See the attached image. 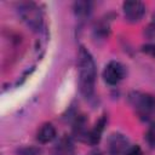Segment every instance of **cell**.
I'll use <instances>...</instances> for the list:
<instances>
[{
    "mask_svg": "<svg viewBox=\"0 0 155 155\" xmlns=\"http://www.w3.org/2000/svg\"><path fill=\"white\" fill-rule=\"evenodd\" d=\"M88 155H102V153H101L99 150H97V149H96V150H92Z\"/></svg>",
    "mask_w": 155,
    "mask_h": 155,
    "instance_id": "obj_18",
    "label": "cell"
},
{
    "mask_svg": "<svg viewBox=\"0 0 155 155\" xmlns=\"http://www.w3.org/2000/svg\"><path fill=\"white\" fill-rule=\"evenodd\" d=\"M130 103L143 119H148L150 114L155 111V98L148 93L132 92L130 94Z\"/></svg>",
    "mask_w": 155,
    "mask_h": 155,
    "instance_id": "obj_3",
    "label": "cell"
},
{
    "mask_svg": "<svg viewBox=\"0 0 155 155\" xmlns=\"http://www.w3.org/2000/svg\"><path fill=\"white\" fill-rule=\"evenodd\" d=\"M78 68H79V88L84 97L91 98L96 86V63L92 54L84 46L80 47L78 54Z\"/></svg>",
    "mask_w": 155,
    "mask_h": 155,
    "instance_id": "obj_1",
    "label": "cell"
},
{
    "mask_svg": "<svg viewBox=\"0 0 155 155\" xmlns=\"http://www.w3.org/2000/svg\"><path fill=\"white\" fill-rule=\"evenodd\" d=\"M130 145L128 138L122 133H111L107 139V151L109 155H124Z\"/></svg>",
    "mask_w": 155,
    "mask_h": 155,
    "instance_id": "obj_4",
    "label": "cell"
},
{
    "mask_svg": "<svg viewBox=\"0 0 155 155\" xmlns=\"http://www.w3.org/2000/svg\"><path fill=\"white\" fill-rule=\"evenodd\" d=\"M94 34H96L97 36H99V38H105V36H108V34H109V24H108V23H104V22L99 23V24L94 28Z\"/></svg>",
    "mask_w": 155,
    "mask_h": 155,
    "instance_id": "obj_13",
    "label": "cell"
},
{
    "mask_svg": "<svg viewBox=\"0 0 155 155\" xmlns=\"http://www.w3.org/2000/svg\"><path fill=\"white\" fill-rule=\"evenodd\" d=\"M122 10L125 18L132 23L139 22L145 13V6L140 1H125L122 4Z\"/></svg>",
    "mask_w": 155,
    "mask_h": 155,
    "instance_id": "obj_6",
    "label": "cell"
},
{
    "mask_svg": "<svg viewBox=\"0 0 155 155\" xmlns=\"http://www.w3.org/2000/svg\"><path fill=\"white\" fill-rule=\"evenodd\" d=\"M142 51L148 53V54H150V56H153V57H155V44H147V45H144L142 47Z\"/></svg>",
    "mask_w": 155,
    "mask_h": 155,
    "instance_id": "obj_16",
    "label": "cell"
},
{
    "mask_svg": "<svg viewBox=\"0 0 155 155\" xmlns=\"http://www.w3.org/2000/svg\"><path fill=\"white\" fill-rule=\"evenodd\" d=\"M147 35H148L149 38H154V36H155V13H154V16H153V22L150 23V25H149L148 29H147Z\"/></svg>",
    "mask_w": 155,
    "mask_h": 155,
    "instance_id": "obj_17",
    "label": "cell"
},
{
    "mask_svg": "<svg viewBox=\"0 0 155 155\" xmlns=\"http://www.w3.org/2000/svg\"><path fill=\"white\" fill-rule=\"evenodd\" d=\"M105 122H107V119H105V116L103 115V116L94 124V126L90 130V132H88V138H87V143H88V144H91V145L98 144V142L101 140L102 133H103V131H104Z\"/></svg>",
    "mask_w": 155,
    "mask_h": 155,
    "instance_id": "obj_8",
    "label": "cell"
},
{
    "mask_svg": "<svg viewBox=\"0 0 155 155\" xmlns=\"http://www.w3.org/2000/svg\"><path fill=\"white\" fill-rule=\"evenodd\" d=\"M73 151V143L69 137H63L56 144L53 149V155H70Z\"/></svg>",
    "mask_w": 155,
    "mask_h": 155,
    "instance_id": "obj_10",
    "label": "cell"
},
{
    "mask_svg": "<svg viewBox=\"0 0 155 155\" xmlns=\"http://www.w3.org/2000/svg\"><path fill=\"white\" fill-rule=\"evenodd\" d=\"M73 132L74 136L81 140V142H86L87 143V138H88V132L90 130L87 128V120L84 115H80L75 119L74 122V127H73Z\"/></svg>",
    "mask_w": 155,
    "mask_h": 155,
    "instance_id": "obj_7",
    "label": "cell"
},
{
    "mask_svg": "<svg viewBox=\"0 0 155 155\" xmlns=\"http://www.w3.org/2000/svg\"><path fill=\"white\" fill-rule=\"evenodd\" d=\"M124 155H142V150H140L139 145H137V144L136 145H130Z\"/></svg>",
    "mask_w": 155,
    "mask_h": 155,
    "instance_id": "obj_15",
    "label": "cell"
},
{
    "mask_svg": "<svg viewBox=\"0 0 155 155\" xmlns=\"http://www.w3.org/2000/svg\"><path fill=\"white\" fill-rule=\"evenodd\" d=\"M57 136V132H56V128L54 126L51 124V122H46L44 124L40 130L38 131V134H36V139L42 143V144H46V143H50L52 142Z\"/></svg>",
    "mask_w": 155,
    "mask_h": 155,
    "instance_id": "obj_9",
    "label": "cell"
},
{
    "mask_svg": "<svg viewBox=\"0 0 155 155\" xmlns=\"http://www.w3.org/2000/svg\"><path fill=\"white\" fill-rule=\"evenodd\" d=\"M73 8H74L76 17L86 18L91 13V2L90 1H75Z\"/></svg>",
    "mask_w": 155,
    "mask_h": 155,
    "instance_id": "obj_11",
    "label": "cell"
},
{
    "mask_svg": "<svg viewBox=\"0 0 155 155\" xmlns=\"http://www.w3.org/2000/svg\"><path fill=\"white\" fill-rule=\"evenodd\" d=\"M18 15L22 21L34 31H38L42 27V12L35 2H21L17 7Z\"/></svg>",
    "mask_w": 155,
    "mask_h": 155,
    "instance_id": "obj_2",
    "label": "cell"
},
{
    "mask_svg": "<svg viewBox=\"0 0 155 155\" xmlns=\"http://www.w3.org/2000/svg\"><path fill=\"white\" fill-rule=\"evenodd\" d=\"M125 76V68L120 62L110 61L104 70H103V79L108 85H117Z\"/></svg>",
    "mask_w": 155,
    "mask_h": 155,
    "instance_id": "obj_5",
    "label": "cell"
},
{
    "mask_svg": "<svg viewBox=\"0 0 155 155\" xmlns=\"http://www.w3.org/2000/svg\"><path fill=\"white\" fill-rule=\"evenodd\" d=\"M40 153L38 147H23L18 150V155H40Z\"/></svg>",
    "mask_w": 155,
    "mask_h": 155,
    "instance_id": "obj_14",
    "label": "cell"
},
{
    "mask_svg": "<svg viewBox=\"0 0 155 155\" xmlns=\"http://www.w3.org/2000/svg\"><path fill=\"white\" fill-rule=\"evenodd\" d=\"M145 140L150 148H155V122L149 126L145 133Z\"/></svg>",
    "mask_w": 155,
    "mask_h": 155,
    "instance_id": "obj_12",
    "label": "cell"
}]
</instances>
